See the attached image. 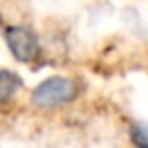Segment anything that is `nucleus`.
Segmentation results:
<instances>
[{
  "label": "nucleus",
  "mask_w": 148,
  "mask_h": 148,
  "mask_svg": "<svg viewBox=\"0 0 148 148\" xmlns=\"http://www.w3.org/2000/svg\"><path fill=\"white\" fill-rule=\"evenodd\" d=\"M75 97H77V83L69 77H63V75L47 77L31 93L33 106L41 108V110H51V108L65 106V103L73 101Z\"/></svg>",
  "instance_id": "nucleus-1"
},
{
  "label": "nucleus",
  "mask_w": 148,
  "mask_h": 148,
  "mask_svg": "<svg viewBox=\"0 0 148 148\" xmlns=\"http://www.w3.org/2000/svg\"><path fill=\"white\" fill-rule=\"evenodd\" d=\"M4 43L18 63H33L41 55V43L33 29L25 25H8L2 29Z\"/></svg>",
  "instance_id": "nucleus-2"
},
{
  "label": "nucleus",
  "mask_w": 148,
  "mask_h": 148,
  "mask_svg": "<svg viewBox=\"0 0 148 148\" xmlns=\"http://www.w3.org/2000/svg\"><path fill=\"white\" fill-rule=\"evenodd\" d=\"M23 77L16 71L0 69V112L6 110L10 101L16 97V93L23 89Z\"/></svg>",
  "instance_id": "nucleus-3"
},
{
  "label": "nucleus",
  "mask_w": 148,
  "mask_h": 148,
  "mask_svg": "<svg viewBox=\"0 0 148 148\" xmlns=\"http://www.w3.org/2000/svg\"><path fill=\"white\" fill-rule=\"evenodd\" d=\"M130 142L136 148H148V124L132 122L130 124Z\"/></svg>",
  "instance_id": "nucleus-4"
},
{
  "label": "nucleus",
  "mask_w": 148,
  "mask_h": 148,
  "mask_svg": "<svg viewBox=\"0 0 148 148\" xmlns=\"http://www.w3.org/2000/svg\"><path fill=\"white\" fill-rule=\"evenodd\" d=\"M0 27H2V12H0Z\"/></svg>",
  "instance_id": "nucleus-5"
}]
</instances>
